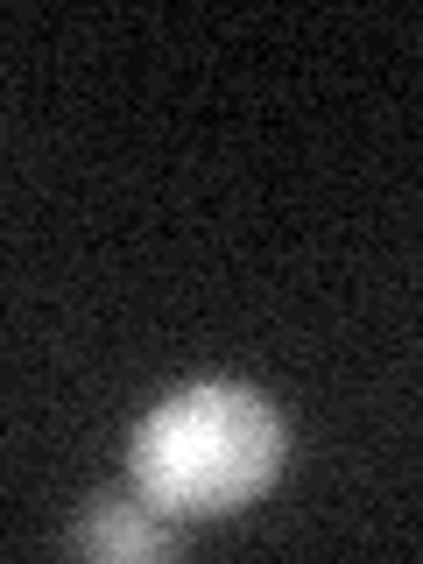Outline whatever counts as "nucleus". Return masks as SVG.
<instances>
[{
	"label": "nucleus",
	"mask_w": 423,
	"mask_h": 564,
	"mask_svg": "<svg viewBox=\"0 0 423 564\" xmlns=\"http://www.w3.org/2000/svg\"><path fill=\"white\" fill-rule=\"evenodd\" d=\"M290 423L254 381H191L128 437V480L170 522H212L282 480Z\"/></svg>",
	"instance_id": "f257e3e1"
},
{
	"label": "nucleus",
	"mask_w": 423,
	"mask_h": 564,
	"mask_svg": "<svg viewBox=\"0 0 423 564\" xmlns=\"http://www.w3.org/2000/svg\"><path fill=\"white\" fill-rule=\"evenodd\" d=\"M70 551L93 564H149V557L184 551V529L141 494H93L78 508V522H70Z\"/></svg>",
	"instance_id": "f03ea898"
}]
</instances>
